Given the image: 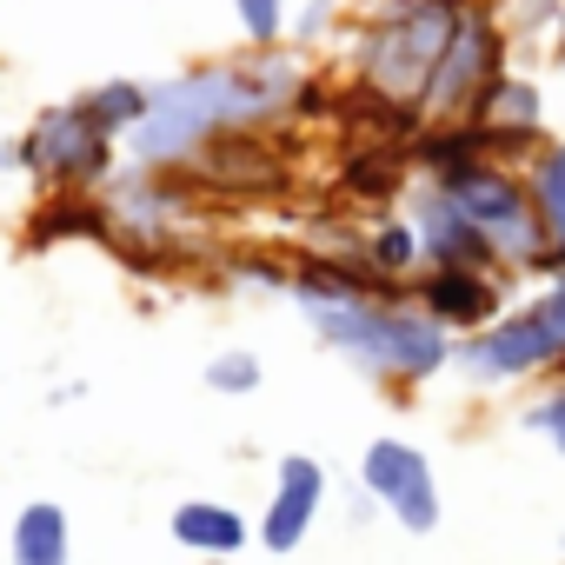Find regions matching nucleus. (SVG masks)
Listing matches in <instances>:
<instances>
[{
  "mask_svg": "<svg viewBox=\"0 0 565 565\" xmlns=\"http://www.w3.org/2000/svg\"><path fill=\"white\" fill-rule=\"evenodd\" d=\"M406 220H413V233H419V246H426V266H472V273H505L499 266V253H492V239L426 180L419 193H413V206H406Z\"/></svg>",
  "mask_w": 565,
  "mask_h": 565,
  "instance_id": "obj_12",
  "label": "nucleus"
},
{
  "mask_svg": "<svg viewBox=\"0 0 565 565\" xmlns=\"http://www.w3.org/2000/svg\"><path fill=\"white\" fill-rule=\"evenodd\" d=\"M406 300H413L433 327H446L452 340H472V333H486V327L505 313V273L419 266V273H413V287H406Z\"/></svg>",
  "mask_w": 565,
  "mask_h": 565,
  "instance_id": "obj_10",
  "label": "nucleus"
},
{
  "mask_svg": "<svg viewBox=\"0 0 565 565\" xmlns=\"http://www.w3.org/2000/svg\"><path fill=\"white\" fill-rule=\"evenodd\" d=\"M100 200H107V226H114L107 246H120L127 259H153L160 246H173V220L186 213V193L167 186V173H147V167L114 173L100 186Z\"/></svg>",
  "mask_w": 565,
  "mask_h": 565,
  "instance_id": "obj_9",
  "label": "nucleus"
},
{
  "mask_svg": "<svg viewBox=\"0 0 565 565\" xmlns=\"http://www.w3.org/2000/svg\"><path fill=\"white\" fill-rule=\"evenodd\" d=\"M472 8H479V0H366L360 28H353V54H347L353 87L419 114V100L433 87V67L452 47L459 21Z\"/></svg>",
  "mask_w": 565,
  "mask_h": 565,
  "instance_id": "obj_3",
  "label": "nucleus"
},
{
  "mask_svg": "<svg viewBox=\"0 0 565 565\" xmlns=\"http://www.w3.org/2000/svg\"><path fill=\"white\" fill-rule=\"evenodd\" d=\"M479 127L492 134V147H499V160L505 153H532L539 140H545V94L525 81V74H505L492 94H486V107H479Z\"/></svg>",
  "mask_w": 565,
  "mask_h": 565,
  "instance_id": "obj_13",
  "label": "nucleus"
},
{
  "mask_svg": "<svg viewBox=\"0 0 565 565\" xmlns=\"http://www.w3.org/2000/svg\"><path fill=\"white\" fill-rule=\"evenodd\" d=\"M173 539L186 552H200V558H239L246 539H253V525L226 499H186V505H173Z\"/></svg>",
  "mask_w": 565,
  "mask_h": 565,
  "instance_id": "obj_14",
  "label": "nucleus"
},
{
  "mask_svg": "<svg viewBox=\"0 0 565 565\" xmlns=\"http://www.w3.org/2000/svg\"><path fill=\"white\" fill-rule=\"evenodd\" d=\"M552 34H558V41H552V61L565 67V14H558V28H552Z\"/></svg>",
  "mask_w": 565,
  "mask_h": 565,
  "instance_id": "obj_27",
  "label": "nucleus"
},
{
  "mask_svg": "<svg viewBox=\"0 0 565 565\" xmlns=\"http://www.w3.org/2000/svg\"><path fill=\"white\" fill-rule=\"evenodd\" d=\"M333 21H340V0H307V8H300V21L287 28L300 47H313V41H327L333 34Z\"/></svg>",
  "mask_w": 565,
  "mask_h": 565,
  "instance_id": "obj_26",
  "label": "nucleus"
},
{
  "mask_svg": "<svg viewBox=\"0 0 565 565\" xmlns=\"http://www.w3.org/2000/svg\"><path fill=\"white\" fill-rule=\"evenodd\" d=\"M87 100V114L114 134V140H127L140 120H147V107H153V87H140V81H100V87H87L81 94Z\"/></svg>",
  "mask_w": 565,
  "mask_h": 565,
  "instance_id": "obj_20",
  "label": "nucleus"
},
{
  "mask_svg": "<svg viewBox=\"0 0 565 565\" xmlns=\"http://www.w3.org/2000/svg\"><path fill=\"white\" fill-rule=\"evenodd\" d=\"M320 505H327V466L307 459V452H287V459H279V472H273V499H266L253 539H259L266 552L287 558V552H300V539L313 532Z\"/></svg>",
  "mask_w": 565,
  "mask_h": 565,
  "instance_id": "obj_11",
  "label": "nucleus"
},
{
  "mask_svg": "<svg viewBox=\"0 0 565 565\" xmlns=\"http://www.w3.org/2000/svg\"><path fill=\"white\" fill-rule=\"evenodd\" d=\"M287 300L313 320V333H320L347 366H360L366 380H386V386H419V380L446 373L452 353H459V340H452L446 327H433L413 300L360 294L353 279H340V273L320 266V259H294Z\"/></svg>",
  "mask_w": 565,
  "mask_h": 565,
  "instance_id": "obj_2",
  "label": "nucleus"
},
{
  "mask_svg": "<svg viewBox=\"0 0 565 565\" xmlns=\"http://www.w3.org/2000/svg\"><path fill=\"white\" fill-rule=\"evenodd\" d=\"M505 54H512L505 21H499L492 8H472V14L459 21L452 47L439 54V67H433V87H426L419 114H426V120H479L486 94L512 74V67H505Z\"/></svg>",
  "mask_w": 565,
  "mask_h": 565,
  "instance_id": "obj_7",
  "label": "nucleus"
},
{
  "mask_svg": "<svg viewBox=\"0 0 565 565\" xmlns=\"http://www.w3.org/2000/svg\"><path fill=\"white\" fill-rule=\"evenodd\" d=\"M233 21H239L246 47H287L294 0H233Z\"/></svg>",
  "mask_w": 565,
  "mask_h": 565,
  "instance_id": "obj_22",
  "label": "nucleus"
},
{
  "mask_svg": "<svg viewBox=\"0 0 565 565\" xmlns=\"http://www.w3.org/2000/svg\"><path fill=\"white\" fill-rule=\"evenodd\" d=\"M360 492L393 519L406 525L413 539H426L439 525V479H433V459L406 439H373L366 459H360Z\"/></svg>",
  "mask_w": 565,
  "mask_h": 565,
  "instance_id": "obj_8",
  "label": "nucleus"
},
{
  "mask_svg": "<svg viewBox=\"0 0 565 565\" xmlns=\"http://www.w3.org/2000/svg\"><path fill=\"white\" fill-rule=\"evenodd\" d=\"M14 167L47 193H100L114 180V134L87 114V100H61L14 140Z\"/></svg>",
  "mask_w": 565,
  "mask_h": 565,
  "instance_id": "obj_6",
  "label": "nucleus"
},
{
  "mask_svg": "<svg viewBox=\"0 0 565 565\" xmlns=\"http://www.w3.org/2000/svg\"><path fill=\"white\" fill-rule=\"evenodd\" d=\"M67 239H100V246L114 239L100 193H41L28 220V246H67Z\"/></svg>",
  "mask_w": 565,
  "mask_h": 565,
  "instance_id": "obj_15",
  "label": "nucleus"
},
{
  "mask_svg": "<svg viewBox=\"0 0 565 565\" xmlns=\"http://www.w3.org/2000/svg\"><path fill=\"white\" fill-rule=\"evenodd\" d=\"M206 386L226 393V399H246V393L259 386V360H253L246 347H220V353L206 360Z\"/></svg>",
  "mask_w": 565,
  "mask_h": 565,
  "instance_id": "obj_23",
  "label": "nucleus"
},
{
  "mask_svg": "<svg viewBox=\"0 0 565 565\" xmlns=\"http://www.w3.org/2000/svg\"><path fill=\"white\" fill-rule=\"evenodd\" d=\"M519 426H525V433H539V439H545V446L565 459V366H558V373H552V380H545L532 399H525Z\"/></svg>",
  "mask_w": 565,
  "mask_h": 565,
  "instance_id": "obj_21",
  "label": "nucleus"
},
{
  "mask_svg": "<svg viewBox=\"0 0 565 565\" xmlns=\"http://www.w3.org/2000/svg\"><path fill=\"white\" fill-rule=\"evenodd\" d=\"M366 259H373V273L386 279V287H413V273L426 266V246H419V233H413V220L406 213H393V220H380L373 233H366Z\"/></svg>",
  "mask_w": 565,
  "mask_h": 565,
  "instance_id": "obj_19",
  "label": "nucleus"
},
{
  "mask_svg": "<svg viewBox=\"0 0 565 565\" xmlns=\"http://www.w3.org/2000/svg\"><path fill=\"white\" fill-rule=\"evenodd\" d=\"M300 107H333V94L307 74V61L287 47H246L239 61H206L193 74L160 81L147 120L127 134V153L147 173H186L213 140L266 134Z\"/></svg>",
  "mask_w": 565,
  "mask_h": 565,
  "instance_id": "obj_1",
  "label": "nucleus"
},
{
  "mask_svg": "<svg viewBox=\"0 0 565 565\" xmlns=\"http://www.w3.org/2000/svg\"><path fill=\"white\" fill-rule=\"evenodd\" d=\"M479 8H492V14H499V8H505V0H479Z\"/></svg>",
  "mask_w": 565,
  "mask_h": 565,
  "instance_id": "obj_28",
  "label": "nucleus"
},
{
  "mask_svg": "<svg viewBox=\"0 0 565 565\" xmlns=\"http://www.w3.org/2000/svg\"><path fill=\"white\" fill-rule=\"evenodd\" d=\"M558 14H565V0H505V8H499V21H505L512 41H539V34H552Z\"/></svg>",
  "mask_w": 565,
  "mask_h": 565,
  "instance_id": "obj_25",
  "label": "nucleus"
},
{
  "mask_svg": "<svg viewBox=\"0 0 565 565\" xmlns=\"http://www.w3.org/2000/svg\"><path fill=\"white\" fill-rule=\"evenodd\" d=\"M452 366L472 386H512V380H539L565 366V266L545 279V294L505 307L486 333L459 340Z\"/></svg>",
  "mask_w": 565,
  "mask_h": 565,
  "instance_id": "obj_5",
  "label": "nucleus"
},
{
  "mask_svg": "<svg viewBox=\"0 0 565 565\" xmlns=\"http://www.w3.org/2000/svg\"><path fill=\"white\" fill-rule=\"evenodd\" d=\"M406 173H413V160H406V140H353V160H347V186L360 193V200H393V193H406Z\"/></svg>",
  "mask_w": 565,
  "mask_h": 565,
  "instance_id": "obj_17",
  "label": "nucleus"
},
{
  "mask_svg": "<svg viewBox=\"0 0 565 565\" xmlns=\"http://www.w3.org/2000/svg\"><path fill=\"white\" fill-rule=\"evenodd\" d=\"M519 173H525V186H532V206H539V220H545V239L565 253V140H539Z\"/></svg>",
  "mask_w": 565,
  "mask_h": 565,
  "instance_id": "obj_18",
  "label": "nucleus"
},
{
  "mask_svg": "<svg viewBox=\"0 0 565 565\" xmlns=\"http://www.w3.org/2000/svg\"><path fill=\"white\" fill-rule=\"evenodd\" d=\"M433 186L492 239V253H499L505 273H539V279H552V273L565 266V253L545 239V220H539L532 186H525L519 167H505V160H472V167H459V173H446V180H433Z\"/></svg>",
  "mask_w": 565,
  "mask_h": 565,
  "instance_id": "obj_4",
  "label": "nucleus"
},
{
  "mask_svg": "<svg viewBox=\"0 0 565 565\" xmlns=\"http://www.w3.org/2000/svg\"><path fill=\"white\" fill-rule=\"evenodd\" d=\"M226 273L239 287H259V294H287L294 287V266L273 259V253H226Z\"/></svg>",
  "mask_w": 565,
  "mask_h": 565,
  "instance_id": "obj_24",
  "label": "nucleus"
},
{
  "mask_svg": "<svg viewBox=\"0 0 565 565\" xmlns=\"http://www.w3.org/2000/svg\"><path fill=\"white\" fill-rule=\"evenodd\" d=\"M74 558V525L54 499H34L14 512V539H8V565H67Z\"/></svg>",
  "mask_w": 565,
  "mask_h": 565,
  "instance_id": "obj_16",
  "label": "nucleus"
}]
</instances>
